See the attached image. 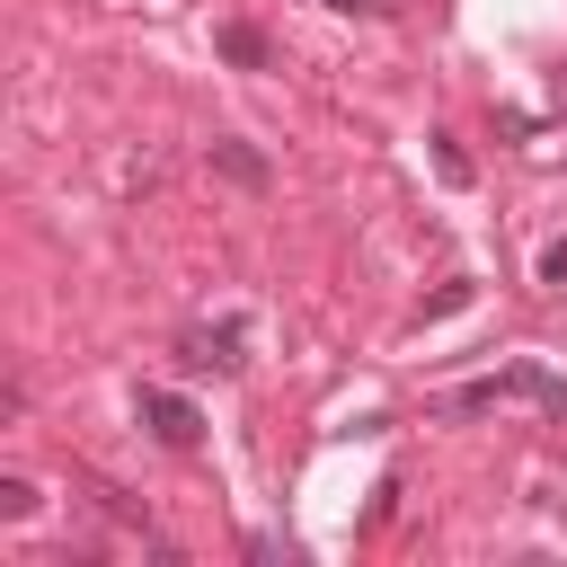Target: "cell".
Masks as SVG:
<instances>
[{
	"instance_id": "1",
	"label": "cell",
	"mask_w": 567,
	"mask_h": 567,
	"mask_svg": "<svg viewBox=\"0 0 567 567\" xmlns=\"http://www.w3.org/2000/svg\"><path fill=\"white\" fill-rule=\"evenodd\" d=\"M496 399H532L540 416H567V381H558V372H540L532 354H523V363H505V372H487V381H461L443 408H452V416H478V408H496Z\"/></svg>"
},
{
	"instance_id": "2",
	"label": "cell",
	"mask_w": 567,
	"mask_h": 567,
	"mask_svg": "<svg viewBox=\"0 0 567 567\" xmlns=\"http://www.w3.org/2000/svg\"><path fill=\"white\" fill-rule=\"evenodd\" d=\"M239 337H248L239 319H213V328H186V337H177V363H186V372H239V363H248V354H239Z\"/></svg>"
},
{
	"instance_id": "3",
	"label": "cell",
	"mask_w": 567,
	"mask_h": 567,
	"mask_svg": "<svg viewBox=\"0 0 567 567\" xmlns=\"http://www.w3.org/2000/svg\"><path fill=\"white\" fill-rule=\"evenodd\" d=\"M133 408H142V425H151V434H159L168 452H186V443L204 434V416H195V399H177V390H159V381H151V390L133 399Z\"/></svg>"
},
{
	"instance_id": "4",
	"label": "cell",
	"mask_w": 567,
	"mask_h": 567,
	"mask_svg": "<svg viewBox=\"0 0 567 567\" xmlns=\"http://www.w3.org/2000/svg\"><path fill=\"white\" fill-rule=\"evenodd\" d=\"M204 159H213V168H221L230 186H248V195H266V186H275L266 151H257V142H239V133H213V142H204Z\"/></svg>"
},
{
	"instance_id": "5",
	"label": "cell",
	"mask_w": 567,
	"mask_h": 567,
	"mask_svg": "<svg viewBox=\"0 0 567 567\" xmlns=\"http://www.w3.org/2000/svg\"><path fill=\"white\" fill-rule=\"evenodd\" d=\"M213 53H221V62H239V71H275L266 27H248V18H221V27H213Z\"/></svg>"
},
{
	"instance_id": "6",
	"label": "cell",
	"mask_w": 567,
	"mask_h": 567,
	"mask_svg": "<svg viewBox=\"0 0 567 567\" xmlns=\"http://www.w3.org/2000/svg\"><path fill=\"white\" fill-rule=\"evenodd\" d=\"M425 142H434V177H443V186H470V177H478V168H470V151H461L452 133H425Z\"/></svg>"
},
{
	"instance_id": "7",
	"label": "cell",
	"mask_w": 567,
	"mask_h": 567,
	"mask_svg": "<svg viewBox=\"0 0 567 567\" xmlns=\"http://www.w3.org/2000/svg\"><path fill=\"white\" fill-rule=\"evenodd\" d=\"M27 514H35V478L9 470V478H0V523H27Z\"/></svg>"
},
{
	"instance_id": "8",
	"label": "cell",
	"mask_w": 567,
	"mask_h": 567,
	"mask_svg": "<svg viewBox=\"0 0 567 567\" xmlns=\"http://www.w3.org/2000/svg\"><path fill=\"white\" fill-rule=\"evenodd\" d=\"M470 292H478V284H443V292H434L416 319H452V310H470Z\"/></svg>"
},
{
	"instance_id": "9",
	"label": "cell",
	"mask_w": 567,
	"mask_h": 567,
	"mask_svg": "<svg viewBox=\"0 0 567 567\" xmlns=\"http://www.w3.org/2000/svg\"><path fill=\"white\" fill-rule=\"evenodd\" d=\"M540 284H567V239H549V248H540Z\"/></svg>"
},
{
	"instance_id": "10",
	"label": "cell",
	"mask_w": 567,
	"mask_h": 567,
	"mask_svg": "<svg viewBox=\"0 0 567 567\" xmlns=\"http://www.w3.org/2000/svg\"><path fill=\"white\" fill-rule=\"evenodd\" d=\"M328 9H372V0H328Z\"/></svg>"
}]
</instances>
